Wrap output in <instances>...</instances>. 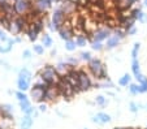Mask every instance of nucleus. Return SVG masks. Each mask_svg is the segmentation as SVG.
Here are the masks:
<instances>
[{"mask_svg": "<svg viewBox=\"0 0 147 129\" xmlns=\"http://www.w3.org/2000/svg\"><path fill=\"white\" fill-rule=\"evenodd\" d=\"M89 70L92 73V76H95L96 78L107 80L106 68H104L103 63L99 59H91V61H89Z\"/></svg>", "mask_w": 147, "mask_h": 129, "instance_id": "nucleus-1", "label": "nucleus"}, {"mask_svg": "<svg viewBox=\"0 0 147 129\" xmlns=\"http://www.w3.org/2000/svg\"><path fill=\"white\" fill-rule=\"evenodd\" d=\"M56 77H57V70L51 65H47L45 69L40 70V78L50 85H52L56 81Z\"/></svg>", "mask_w": 147, "mask_h": 129, "instance_id": "nucleus-2", "label": "nucleus"}, {"mask_svg": "<svg viewBox=\"0 0 147 129\" xmlns=\"http://www.w3.org/2000/svg\"><path fill=\"white\" fill-rule=\"evenodd\" d=\"M31 7V0H18V1H14L13 4V11L18 16H22V14L28 13V11Z\"/></svg>", "mask_w": 147, "mask_h": 129, "instance_id": "nucleus-3", "label": "nucleus"}, {"mask_svg": "<svg viewBox=\"0 0 147 129\" xmlns=\"http://www.w3.org/2000/svg\"><path fill=\"white\" fill-rule=\"evenodd\" d=\"M92 86V81L85 70H80V78H78V89L81 91H86Z\"/></svg>", "mask_w": 147, "mask_h": 129, "instance_id": "nucleus-4", "label": "nucleus"}, {"mask_svg": "<svg viewBox=\"0 0 147 129\" xmlns=\"http://www.w3.org/2000/svg\"><path fill=\"white\" fill-rule=\"evenodd\" d=\"M64 22H65V14L63 12V9L59 8L53 12L52 14V24L55 25V29L56 30H60L63 26H64Z\"/></svg>", "mask_w": 147, "mask_h": 129, "instance_id": "nucleus-5", "label": "nucleus"}, {"mask_svg": "<svg viewBox=\"0 0 147 129\" xmlns=\"http://www.w3.org/2000/svg\"><path fill=\"white\" fill-rule=\"evenodd\" d=\"M111 29L109 28H102L98 29L96 31H94L92 34V41H96V42H103L104 39H108L111 36Z\"/></svg>", "mask_w": 147, "mask_h": 129, "instance_id": "nucleus-6", "label": "nucleus"}, {"mask_svg": "<svg viewBox=\"0 0 147 129\" xmlns=\"http://www.w3.org/2000/svg\"><path fill=\"white\" fill-rule=\"evenodd\" d=\"M31 98L36 102H42L43 99H46V91L39 86L34 85V89L31 90Z\"/></svg>", "mask_w": 147, "mask_h": 129, "instance_id": "nucleus-7", "label": "nucleus"}, {"mask_svg": "<svg viewBox=\"0 0 147 129\" xmlns=\"http://www.w3.org/2000/svg\"><path fill=\"white\" fill-rule=\"evenodd\" d=\"M59 33H60V38L63 41H70L72 39V36H73V30H72V28H69V25H64L63 28L59 30Z\"/></svg>", "mask_w": 147, "mask_h": 129, "instance_id": "nucleus-8", "label": "nucleus"}, {"mask_svg": "<svg viewBox=\"0 0 147 129\" xmlns=\"http://www.w3.org/2000/svg\"><path fill=\"white\" fill-rule=\"evenodd\" d=\"M35 8L45 13L47 9L51 8V0H36L35 1Z\"/></svg>", "mask_w": 147, "mask_h": 129, "instance_id": "nucleus-9", "label": "nucleus"}, {"mask_svg": "<svg viewBox=\"0 0 147 129\" xmlns=\"http://www.w3.org/2000/svg\"><path fill=\"white\" fill-rule=\"evenodd\" d=\"M134 3H137V0H119L117 8L120 11H126V9H130Z\"/></svg>", "mask_w": 147, "mask_h": 129, "instance_id": "nucleus-10", "label": "nucleus"}, {"mask_svg": "<svg viewBox=\"0 0 147 129\" xmlns=\"http://www.w3.org/2000/svg\"><path fill=\"white\" fill-rule=\"evenodd\" d=\"M120 41H121V38L120 36H117L116 34L115 35H111L107 39V45H106V47L108 48V50H112V48H115L116 46H119V43H120Z\"/></svg>", "mask_w": 147, "mask_h": 129, "instance_id": "nucleus-11", "label": "nucleus"}, {"mask_svg": "<svg viewBox=\"0 0 147 129\" xmlns=\"http://www.w3.org/2000/svg\"><path fill=\"white\" fill-rule=\"evenodd\" d=\"M33 125V119L30 115H25L21 119V129H31Z\"/></svg>", "mask_w": 147, "mask_h": 129, "instance_id": "nucleus-12", "label": "nucleus"}, {"mask_svg": "<svg viewBox=\"0 0 147 129\" xmlns=\"http://www.w3.org/2000/svg\"><path fill=\"white\" fill-rule=\"evenodd\" d=\"M131 70H133V74H134V77H136V78H137L138 76H141V74H142L138 59H134L133 61H131Z\"/></svg>", "mask_w": 147, "mask_h": 129, "instance_id": "nucleus-13", "label": "nucleus"}, {"mask_svg": "<svg viewBox=\"0 0 147 129\" xmlns=\"http://www.w3.org/2000/svg\"><path fill=\"white\" fill-rule=\"evenodd\" d=\"M17 86H18L20 91H24V93H25L26 90H29L30 84H29V81H26V80H24V78H18V81H17Z\"/></svg>", "mask_w": 147, "mask_h": 129, "instance_id": "nucleus-14", "label": "nucleus"}, {"mask_svg": "<svg viewBox=\"0 0 147 129\" xmlns=\"http://www.w3.org/2000/svg\"><path fill=\"white\" fill-rule=\"evenodd\" d=\"M57 91L59 89H55V87H48L47 90H46V99H50V101H52V99L56 98V95H57Z\"/></svg>", "mask_w": 147, "mask_h": 129, "instance_id": "nucleus-15", "label": "nucleus"}, {"mask_svg": "<svg viewBox=\"0 0 147 129\" xmlns=\"http://www.w3.org/2000/svg\"><path fill=\"white\" fill-rule=\"evenodd\" d=\"M69 67H72V65H69V64H67V63H60V64H57V67H56V70H57V72H61V73H69V70L72 69V68H70L69 69Z\"/></svg>", "mask_w": 147, "mask_h": 129, "instance_id": "nucleus-16", "label": "nucleus"}, {"mask_svg": "<svg viewBox=\"0 0 147 129\" xmlns=\"http://www.w3.org/2000/svg\"><path fill=\"white\" fill-rule=\"evenodd\" d=\"M9 31H11V33H13V34H18V33H21V31H22V29L20 28V25L16 22V21L12 20L11 26H9Z\"/></svg>", "mask_w": 147, "mask_h": 129, "instance_id": "nucleus-17", "label": "nucleus"}, {"mask_svg": "<svg viewBox=\"0 0 147 129\" xmlns=\"http://www.w3.org/2000/svg\"><path fill=\"white\" fill-rule=\"evenodd\" d=\"M18 78H24V80H26V81H30V80H31V73L29 72L26 68H24V69L20 70Z\"/></svg>", "mask_w": 147, "mask_h": 129, "instance_id": "nucleus-18", "label": "nucleus"}, {"mask_svg": "<svg viewBox=\"0 0 147 129\" xmlns=\"http://www.w3.org/2000/svg\"><path fill=\"white\" fill-rule=\"evenodd\" d=\"M130 80H131L130 74H128V73H125L124 76H122L121 78L119 80V84L121 85V86H128V85H130Z\"/></svg>", "mask_w": 147, "mask_h": 129, "instance_id": "nucleus-19", "label": "nucleus"}, {"mask_svg": "<svg viewBox=\"0 0 147 129\" xmlns=\"http://www.w3.org/2000/svg\"><path fill=\"white\" fill-rule=\"evenodd\" d=\"M31 26L34 28V30H35L36 33H40V31L43 30V20H42V18H39V20H35Z\"/></svg>", "mask_w": 147, "mask_h": 129, "instance_id": "nucleus-20", "label": "nucleus"}, {"mask_svg": "<svg viewBox=\"0 0 147 129\" xmlns=\"http://www.w3.org/2000/svg\"><path fill=\"white\" fill-rule=\"evenodd\" d=\"M86 42H87V36L86 35H78L76 38V45L78 47H83V46H86Z\"/></svg>", "mask_w": 147, "mask_h": 129, "instance_id": "nucleus-21", "label": "nucleus"}, {"mask_svg": "<svg viewBox=\"0 0 147 129\" xmlns=\"http://www.w3.org/2000/svg\"><path fill=\"white\" fill-rule=\"evenodd\" d=\"M96 116H98V118H99L100 124H106V123H109V121H111V116H109L108 113L100 112V113H98Z\"/></svg>", "mask_w": 147, "mask_h": 129, "instance_id": "nucleus-22", "label": "nucleus"}, {"mask_svg": "<svg viewBox=\"0 0 147 129\" xmlns=\"http://www.w3.org/2000/svg\"><path fill=\"white\" fill-rule=\"evenodd\" d=\"M26 31H28V35H29V39H30V41H33V42H34V41L38 38V34L39 33H36V31L34 30L33 26H30V28H29Z\"/></svg>", "mask_w": 147, "mask_h": 129, "instance_id": "nucleus-23", "label": "nucleus"}, {"mask_svg": "<svg viewBox=\"0 0 147 129\" xmlns=\"http://www.w3.org/2000/svg\"><path fill=\"white\" fill-rule=\"evenodd\" d=\"M139 47H141V45H139L138 42L134 43L133 46V50H131V59H138V51H139Z\"/></svg>", "mask_w": 147, "mask_h": 129, "instance_id": "nucleus-24", "label": "nucleus"}, {"mask_svg": "<svg viewBox=\"0 0 147 129\" xmlns=\"http://www.w3.org/2000/svg\"><path fill=\"white\" fill-rule=\"evenodd\" d=\"M42 41H43L45 47H51V46H52V38H51L48 34H45V35H43V38H42Z\"/></svg>", "mask_w": 147, "mask_h": 129, "instance_id": "nucleus-25", "label": "nucleus"}, {"mask_svg": "<svg viewBox=\"0 0 147 129\" xmlns=\"http://www.w3.org/2000/svg\"><path fill=\"white\" fill-rule=\"evenodd\" d=\"M76 47H77V45H76V41H67L65 42V48H67L68 51H74Z\"/></svg>", "mask_w": 147, "mask_h": 129, "instance_id": "nucleus-26", "label": "nucleus"}, {"mask_svg": "<svg viewBox=\"0 0 147 129\" xmlns=\"http://www.w3.org/2000/svg\"><path fill=\"white\" fill-rule=\"evenodd\" d=\"M147 93V78L144 77V80L139 84V94H143Z\"/></svg>", "mask_w": 147, "mask_h": 129, "instance_id": "nucleus-27", "label": "nucleus"}, {"mask_svg": "<svg viewBox=\"0 0 147 129\" xmlns=\"http://www.w3.org/2000/svg\"><path fill=\"white\" fill-rule=\"evenodd\" d=\"M129 91H130L131 94H139V85H137V84H130L129 85Z\"/></svg>", "mask_w": 147, "mask_h": 129, "instance_id": "nucleus-28", "label": "nucleus"}, {"mask_svg": "<svg viewBox=\"0 0 147 129\" xmlns=\"http://www.w3.org/2000/svg\"><path fill=\"white\" fill-rule=\"evenodd\" d=\"M20 107H21V109H22V112H25L26 109L31 107V104H30V102L26 99V101H24V102H20Z\"/></svg>", "mask_w": 147, "mask_h": 129, "instance_id": "nucleus-29", "label": "nucleus"}, {"mask_svg": "<svg viewBox=\"0 0 147 129\" xmlns=\"http://www.w3.org/2000/svg\"><path fill=\"white\" fill-rule=\"evenodd\" d=\"M141 9L139 8H134V9H131V12H130V14L129 16L131 17V18H134V20H138V16H139V13H141Z\"/></svg>", "mask_w": 147, "mask_h": 129, "instance_id": "nucleus-30", "label": "nucleus"}, {"mask_svg": "<svg viewBox=\"0 0 147 129\" xmlns=\"http://www.w3.org/2000/svg\"><path fill=\"white\" fill-rule=\"evenodd\" d=\"M91 47H92V50H95V51H100V50H103V45H102V42H96V41H92V42H91Z\"/></svg>", "mask_w": 147, "mask_h": 129, "instance_id": "nucleus-31", "label": "nucleus"}, {"mask_svg": "<svg viewBox=\"0 0 147 129\" xmlns=\"http://www.w3.org/2000/svg\"><path fill=\"white\" fill-rule=\"evenodd\" d=\"M34 52L38 53V55H43L45 53V47L40 45H35L34 46Z\"/></svg>", "mask_w": 147, "mask_h": 129, "instance_id": "nucleus-32", "label": "nucleus"}, {"mask_svg": "<svg viewBox=\"0 0 147 129\" xmlns=\"http://www.w3.org/2000/svg\"><path fill=\"white\" fill-rule=\"evenodd\" d=\"M16 98L18 99L20 102H24V101H26V99H28V97L25 95V93H24V91H17V93H16Z\"/></svg>", "mask_w": 147, "mask_h": 129, "instance_id": "nucleus-33", "label": "nucleus"}, {"mask_svg": "<svg viewBox=\"0 0 147 129\" xmlns=\"http://www.w3.org/2000/svg\"><path fill=\"white\" fill-rule=\"evenodd\" d=\"M81 59L85 60V61H91V53L90 52H82L81 53Z\"/></svg>", "mask_w": 147, "mask_h": 129, "instance_id": "nucleus-34", "label": "nucleus"}, {"mask_svg": "<svg viewBox=\"0 0 147 129\" xmlns=\"http://www.w3.org/2000/svg\"><path fill=\"white\" fill-rule=\"evenodd\" d=\"M95 102H96V104H100V106H103V104H106V98L103 95H99L95 98Z\"/></svg>", "mask_w": 147, "mask_h": 129, "instance_id": "nucleus-35", "label": "nucleus"}, {"mask_svg": "<svg viewBox=\"0 0 147 129\" xmlns=\"http://www.w3.org/2000/svg\"><path fill=\"white\" fill-rule=\"evenodd\" d=\"M138 21H139V22H146V21H147V14L144 13V12H141V13H139Z\"/></svg>", "mask_w": 147, "mask_h": 129, "instance_id": "nucleus-36", "label": "nucleus"}, {"mask_svg": "<svg viewBox=\"0 0 147 129\" xmlns=\"http://www.w3.org/2000/svg\"><path fill=\"white\" fill-rule=\"evenodd\" d=\"M129 107H130V111H131V112H138L139 104H137V103H134V102H131V103L129 104Z\"/></svg>", "mask_w": 147, "mask_h": 129, "instance_id": "nucleus-37", "label": "nucleus"}, {"mask_svg": "<svg viewBox=\"0 0 147 129\" xmlns=\"http://www.w3.org/2000/svg\"><path fill=\"white\" fill-rule=\"evenodd\" d=\"M22 56H24V59H29V57L31 56V52L29 50H25L24 51V53H22Z\"/></svg>", "mask_w": 147, "mask_h": 129, "instance_id": "nucleus-38", "label": "nucleus"}, {"mask_svg": "<svg viewBox=\"0 0 147 129\" xmlns=\"http://www.w3.org/2000/svg\"><path fill=\"white\" fill-rule=\"evenodd\" d=\"M136 33H137V29L136 28H131V29H129V30H128V35H134Z\"/></svg>", "mask_w": 147, "mask_h": 129, "instance_id": "nucleus-39", "label": "nucleus"}, {"mask_svg": "<svg viewBox=\"0 0 147 129\" xmlns=\"http://www.w3.org/2000/svg\"><path fill=\"white\" fill-rule=\"evenodd\" d=\"M68 61H69L70 64H73V65L77 64V59H73V57H69V59H68Z\"/></svg>", "mask_w": 147, "mask_h": 129, "instance_id": "nucleus-40", "label": "nucleus"}, {"mask_svg": "<svg viewBox=\"0 0 147 129\" xmlns=\"http://www.w3.org/2000/svg\"><path fill=\"white\" fill-rule=\"evenodd\" d=\"M0 39H3V41H8V39H7V36L4 35V33H3L1 30H0Z\"/></svg>", "mask_w": 147, "mask_h": 129, "instance_id": "nucleus-41", "label": "nucleus"}, {"mask_svg": "<svg viewBox=\"0 0 147 129\" xmlns=\"http://www.w3.org/2000/svg\"><path fill=\"white\" fill-rule=\"evenodd\" d=\"M91 120H92V123H98V124H100V120H99V118H98V116H94V118H92Z\"/></svg>", "mask_w": 147, "mask_h": 129, "instance_id": "nucleus-42", "label": "nucleus"}, {"mask_svg": "<svg viewBox=\"0 0 147 129\" xmlns=\"http://www.w3.org/2000/svg\"><path fill=\"white\" fill-rule=\"evenodd\" d=\"M46 108H47V106H46V104H40V107H39V109H40L42 112H45Z\"/></svg>", "mask_w": 147, "mask_h": 129, "instance_id": "nucleus-43", "label": "nucleus"}, {"mask_svg": "<svg viewBox=\"0 0 147 129\" xmlns=\"http://www.w3.org/2000/svg\"><path fill=\"white\" fill-rule=\"evenodd\" d=\"M143 4H144V5L147 7V0H144V1H143Z\"/></svg>", "mask_w": 147, "mask_h": 129, "instance_id": "nucleus-44", "label": "nucleus"}, {"mask_svg": "<svg viewBox=\"0 0 147 129\" xmlns=\"http://www.w3.org/2000/svg\"><path fill=\"white\" fill-rule=\"evenodd\" d=\"M1 1H5V0H0V3H1Z\"/></svg>", "mask_w": 147, "mask_h": 129, "instance_id": "nucleus-45", "label": "nucleus"}, {"mask_svg": "<svg viewBox=\"0 0 147 129\" xmlns=\"http://www.w3.org/2000/svg\"><path fill=\"white\" fill-rule=\"evenodd\" d=\"M113 1H117V3H119V0H113Z\"/></svg>", "mask_w": 147, "mask_h": 129, "instance_id": "nucleus-46", "label": "nucleus"}, {"mask_svg": "<svg viewBox=\"0 0 147 129\" xmlns=\"http://www.w3.org/2000/svg\"><path fill=\"white\" fill-rule=\"evenodd\" d=\"M0 129H3V128H1V125H0Z\"/></svg>", "mask_w": 147, "mask_h": 129, "instance_id": "nucleus-47", "label": "nucleus"}, {"mask_svg": "<svg viewBox=\"0 0 147 129\" xmlns=\"http://www.w3.org/2000/svg\"><path fill=\"white\" fill-rule=\"evenodd\" d=\"M14 1H18V0H14Z\"/></svg>", "mask_w": 147, "mask_h": 129, "instance_id": "nucleus-48", "label": "nucleus"}, {"mask_svg": "<svg viewBox=\"0 0 147 129\" xmlns=\"http://www.w3.org/2000/svg\"><path fill=\"white\" fill-rule=\"evenodd\" d=\"M11 129H12V128H11Z\"/></svg>", "mask_w": 147, "mask_h": 129, "instance_id": "nucleus-49", "label": "nucleus"}]
</instances>
